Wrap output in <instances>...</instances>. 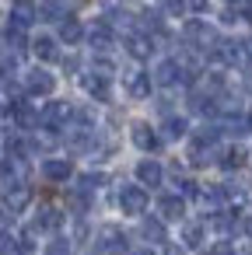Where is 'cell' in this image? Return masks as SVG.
I'll list each match as a JSON object with an SVG mask.
<instances>
[{
  "instance_id": "cell-1",
  "label": "cell",
  "mask_w": 252,
  "mask_h": 255,
  "mask_svg": "<svg viewBox=\"0 0 252 255\" xmlns=\"http://www.w3.org/2000/svg\"><path fill=\"white\" fill-rule=\"evenodd\" d=\"M193 74L179 63V60H165V63H158V70H154V81L161 84V88H175V84H186Z\"/></svg>"
},
{
  "instance_id": "cell-2",
  "label": "cell",
  "mask_w": 252,
  "mask_h": 255,
  "mask_svg": "<svg viewBox=\"0 0 252 255\" xmlns=\"http://www.w3.org/2000/svg\"><path fill=\"white\" fill-rule=\"evenodd\" d=\"M70 119H74V109L67 102H53L39 112V126H46V129H63Z\"/></svg>"
},
{
  "instance_id": "cell-3",
  "label": "cell",
  "mask_w": 252,
  "mask_h": 255,
  "mask_svg": "<svg viewBox=\"0 0 252 255\" xmlns=\"http://www.w3.org/2000/svg\"><path fill=\"white\" fill-rule=\"evenodd\" d=\"M186 39H189V46L193 49H217V32L210 28V25H203V21H189L186 25Z\"/></svg>"
},
{
  "instance_id": "cell-4",
  "label": "cell",
  "mask_w": 252,
  "mask_h": 255,
  "mask_svg": "<svg viewBox=\"0 0 252 255\" xmlns=\"http://www.w3.org/2000/svg\"><path fill=\"white\" fill-rule=\"evenodd\" d=\"M119 210L130 213V217H140V213L147 210V189H140V185H123V192H119Z\"/></svg>"
},
{
  "instance_id": "cell-5",
  "label": "cell",
  "mask_w": 252,
  "mask_h": 255,
  "mask_svg": "<svg viewBox=\"0 0 252 255\" xmlns=\"http://www.w3.org/2000/svg\"><path fill=\"white\" fill-rule=\"evenodd\" d=\"M35 18H39L35 0H14V4H11V28L25 32L28 25H35Z\"/></svg>"
},
{
  "instance_id": "cell-6",
  "label": "cell",
  "mask_w": 252,
  "mask_h": 255,
  "mask_svg": "<svg viewBox=\"0 0 252 255\" xmlns=\"http://www.w3.org/2000/svg\"><path fill=\"white\" fill-rule=\"evenodd\" d=\"M98 248H102L105 255H123V252H126V234H123L119 227H102V231H98Z\"/></svg>"
},
{
  "instance_id": "cell-7",
  "label": "cell",
  "mask_w": 252,
  "mask_h": 255,
  "mask_svg": "<svg viewBox=\"0 0 252 255\" xmlns=\"http://www.w3.org/2000/svg\"><path fill=\"white\" fill-rule=\"evenodd\" d=\"M84 91H88L95 102H109V98H112L109 74H98V70H95V74H88V77H84Z\"/></svg>"
},
{
  "instance_id": "cell-8",
  "label": "cell",
  "mask_w": 252,
  "mask_h": 255,
  "mask_svg": "<svg viewBox=\"0 0 252 255\" xmlns=\"http://www.w3.org/2000/svg\"><path fill=\"white\" fill-rule=\"evenodd\" d=\"M28 203H32V189H28L25 182H21V185H11V189L4 192V210H7V213H21Z\"/></svg>"
},
{
  "instance_id": "cell-9",
  "label": "cell",
  "mask_w": 252,
  "mask_h": 255,
  "mask_svg": "<svg viewBox=\"0 0 252 255\" xmlns=\"http://www.w3.org/2000/svg\"><path fill=\"white\" fill-rule=\"evenodd\" d=\"M88 42H91V49H95L98 56H105V53L112 49V42H116V39H112V28H109L105 21H98V25L88 32Z\"/></svg>"
},
{
  "instance_id": "cell-10",
  "label": "cell",
  "mask_w": 252,
  "mask_h": 255,
  "mask_svg": "<svg viewBox=\"0 0 252 255\" xmlns=\"http://www.w3.org/2000/svg\"><path fill=\"white\" fill-rule=\"evenodd\" d=\"M25 88H28V95H53L56 81H53V74H46V70H28Z\"/></svg>"
},
{
  "instance_id": "cell-11",
  "label": "cell",
  "mask_w": 252,
  "mask_h": 255,
  "mask_svg": "<svg viewBox=\"0 0 252 255\" xmlns=\"http://www.w3.org/2000/svg\"><path fill=\"white\" fill-rule=\"evenodd\" d=\"M11 116H14V123H18L21 129H35V126H39V109H35L32 102H14V105H11Z\"/></svg>"
},
{
  "instance_id": "cell-12",
  "label": "cell",
  "mask_w": 252,
  "mask_h": 255,
  "mask_svg": "<svg viewBox=\"0 0 252 255\" xmlns=\"http://www.w3.org/2000/svg\"><path fill=\"white\" fill-rule=\"evenodd\" d=\"M42 175H46L49 182H67V178L74 175V164L63 161V157H49V161L42 164Z\"/></svg>"
},
{
  "instance_id": "cell-13",
  "label": "cell",
  "mask_w": 252,
  "mask_h": 255,
  "mask_svg": "<svg viewBox=\"0 0 252 255\" xmlns=\"http://www.w3.org/2000/svg\"><path fill=\"white\" fill-rule=\"evenodd\" d=\"M158 210H161V220H182L186 217V199L182 196H161Z\"/></svg>"
},
{
  "instance_id": "cell-14",
  "label": "cell",
  "mask_w": 252,
  "mask_h": 255,
  "mask_svg": "<svg viewBox=\"0 0 252 255\" xmlns=\"http://www.w3.org/2000/svg\"><path fill=\"white\" fill-rule=\"evenodd\" d=\"M130 133H133V143H137L140 150H158V143H161V140H158V133H154L147 123H133V129H130Z\"/></svg>"
},
{
  "instance_id": "cell-15",
  "label": "cell",
  "mask_w": 252,
  "mask_h": 255,
  "mask_svg": "<svg viewBox=\"0 0 252 255\" xmlns=\"http://www.w3.org/2000/svg\"><path fill=\"white\" fill-rule=\"evenodd\" d=\"M137 178H140V189H144V185H151V189H154V185H161L165 171H161V164H158V161H140V164H137Z\"/></svg>"
},
{
  "instance_id": "cell-16",
  "label": "cell",
  "mask_w": 252,
  "mask_h": 255,
  "mask_svg": "<svg viewBox=\"0 0 252 255\" xmlns=\"http://www.w3.org/2000/svg\"><path fill=\"white\" fill-rule=\"evenodd\" d=\"M60 224H63V213H60L56 206H42V210L35 213V224H32V227H35V231H56Z\"/></svg>"
},
{
  "instance_id": "cell-17",
  "label": "cell",
  "mask_w": 252,
  "mask_h": 255,
  "mask_svg": "<svg viewBox=\"0 0 252 255\" xmlns=\"http://www.w3.org/2000/svg\"><path fill=\"white\" fill-rule=\"evenodd\" d=\"M32 53L42 60V63H53V60H60V49H56V39H49V35H39L35 42H32Z\"/></svg>"
},
{
  "instance_id": "cell-18",
  "label": "cell",
  "mask_w": 252,
  "mask_h": 255,
  "mask_svg": "<svg viewBox=\"0 0 252 255\" xmlns=\"http://www.w3.org/2000/svg\"><path fill=\"white\" fill-rule=\"evenodd\" d=\"M151 49H154V46H151L147 35H130V39H126V53H130L133 60H147Z\"/></svg>"
},
{
  "instance_id": "cell-19",
  "label": "cell",
  "mask_w": 252,
  "mask_h": 255,
  "mask_svg": "<svg viewBox=\"0 0 252 255\" xmlns=\"http://www.w3.org/2000/svg\"><path fill=\"white\" fill-rule=\"evenodd\" d=\"M81 35H84V28H81V21H77V18H63V21H60V39H63L67 46L81 42Z\"/></svg>"
},
{
  "instance_id": "cell-20",
  "label": "cell",
  "mask_w": 252,
  "mask_h": 255,
  "mask_svg": "<svg viewBox=\"0 0 252 255\" xmlns=\"http://www.w3.org/2000/svg\"><path fill=\"white\" fill-rule=\"evenodd\" d=\"M126 88H130L133 98H151V74H133L126 81Z\"/></svg>"
},
{
  "instance_id": "cell-21",
  "label": "cell",
  "mask_w": 252,
  "mask_h": 255,
  "mask_svg": "<svg viewBox=\"0 0 252 255\" xmlns=\"http://www.w3.org/2000/svg\"><path fill=\"white\" fill-rule=\"evenodd\" d=\"M217 133H228V136H242V133H249V123H245V116H224V123L217 126Z\"/></svg>"
},
{
  "instance_id": "cell-22",
  "label": "cell",
  "mask_w": 252,
  "mask_h": 255,
  "mask_svg": "<svg viewBox=\"0 0 252 255\" xmlns=\"http://www.w3.org/2000/svg\"><path fill=\"white\" fill-rule=\"evenodd\" d=\"M196 199H200L203 206H210V210H221V206H224V189L207 185V189H200V192H196Z\"/></svg>"
},
{
  "instance_id": "cell-23",
  "label": "cell",
  "mask_w": 252,
  "mask_h": 255,
  "mask_svg": "<svg viewBox=\"0 0 252 255\" xmlns=\"http://www.w3.org/2000/svg\"><path fill=\"white\" fill-rule=\"evenodd\" d=\"M189 133V123L182 119V116H168L165 119V140H179V136H186Z\"/></svg>"
},
{
  "instance_id": "cell-24",
  "label": "cell",
  "mask_w": 252,
  "mask_h": 255,
  "mask_svg": "<svg viewBox=\"0 0 252 255\" xmlns=\"http://www.w3.org/2000/svg\"><path fill=\"white\" fill-rule=\"evenodd\" d=\"M140 234H144V238H147L151 245H161V241L168 238V234H165V224H161V220H144V224H140Z\"/></svg>"
},
{
  "instance_id": "cell-25",
  "label": "cell",
  "mask_w": 252,
  "mask_h": 255,
  "mask_svg": "<svg viewBox=\"0 0 252 255\" xmlns=\"http://www.w3.org/2000/svg\"><path fill=\"white\" fill-rule=\"evenodd\" d=\"M39 18H46V21H63V18H70V14H67V7L60 4V0H46V4L39 7Z\"/></svg>"
},
{
  "instance_id": "cell-26",
  "label": "cell",
  "mask_w": 252,
  "mask_h": 255,
  "mask_svg": "<svg viewBox=\"0 0 252 255\" xmlns=\"http://www.w3.org/2000/svg\"><path fill=\"white\" fill-rule=\"evenodd\" d=\"M203 234H207V227H203V224H186V231H182L186 248H200V245H203Z\"/></svg>"
},
{
  "instance_id": "cell-27",
  "label": "cell",
  "mask_w": 252,
  "mask_h": 255,
  "mask_svg": "<svg viewBox=\"0 0 252 255\" xmlns=\"http://www.w3.org/2000/svg\"><path fill=\"white\" fill-rule=\"evenodd\" d=\"M109 182V175L105 171H88V175H81V192H91V189H102Z\"/></svg>"
},
{
  "instance_id": "cell-28",
  "label": "cell",
  "mask_w": 252,
  "mask_h": 255,
  "mask_svg": "<svg viewBox=\"0 0 252 255\" xmlns=\"http://www.w3.org/2000/svg\"><path fill=\"white\" fill-rule=\"evenodd\" d=\"M0 255H25V252H21L18 238H11V234H0Z\"/></svg>"
},
{
  "instance_id": "cell-29",
  "label": "cell",
  "mask_w": 252,
  "mask_h": 255,
  "mask_svg": "<svg viewBox=\"0 0 252 255\" xmlns=\"http://www.w3.org/2000/svg\"><path fill=\"white\" fill-rule=\"evenodd\" d=\"M242 164H245V150H242V147H231V150L224 154V168L235 171V168H242Z\"/></svg>"
},
{
  "instance_id": "cell-30",
  "label": "cell",
  "mask_w": 252,
  "mask_h": 255,
  "mask_svg": "<svg viewBox=\"0 0 252 255\" xmlns=\"http://www.w3.org/2000/svg\"><path fill=\"white\" fill-rule=\"evenodd\" d=\"M158 7H161L165 14H172V18H179V14L186 11V0H158Z\"/></svg>"
},
{
  "instance_id": "cell-31",
  "label": "cell",
  "mask_w": 252,
  "mask_h": 255,
  "mask_svg": "<svg viewBox=\"0 0 252 255\" xmlns=\"http://www.w3.org/2000/svg\"><path fill=\"white\" fill-rule=\"evenodd\" d=\"M46 255H70V241H53L46 248Z\"/></svg>"
},
{
  "instance_id": "cell-32",
  "label": "cell",
  "mask_w": 252,
  "mask_h": 255,
  "mask_svg": "<svg viewBox=\"0 0 252 255\" xmlns=\"http://www.w3.org/2000/svg\"><path fill=\"white\" fill-rule=\"evenodd\" d=\"M207 255H231V245H228V241H221V245H214Z\"/></svg>"
},
{
  "instance_id": "cell-33",
  "label": "cell",
  "mask_w": 252,
  "mask_h": 255,
  "mask_svg": "<svg viewBox=\"0 0 252 255\" xmlns=\"http://www.w3.org/2000/svg\"><path fill=\"white\" fill-rule=\"evenodd\" d=\"M7 224H11V213H7L4 206H0V234H4V231H7Z\"/></svg>"
},
{
  "instance_id": "cell-34",
  "label": "cell",
  "mask_w": 252,
  "mask_h": 255,
  "mask_svg": "<svg viewBox=\"0 0 252 255\" xmlns=\"http://www.w3.org/2000/svg\"><path fill=\"white\" fill-rule=\"evenodd\" d=\"M231 255H252V245H235Z\"/></svg>"
},
{
  "instance_id": "cell-35",
  "label": "cell",
  "mask_w": 252,
  "mask_h": 255,
  "mask_svg": "<svg viewBox=\"0 0 252 255\" xmlns=\"http://www.w3.org/2000/svg\"><path fill=\"white\" fill-rule=\"evenodd\" d=\"M186 7H193V11H203V7H207V0H186Z\"/></svg>"
},
{
  "instance_id": "cell-36",
  "label": "cell",
  "mask_w": 252,
  "mask_h": 255,
  "mask_svg": "<svg viewBox=\"0 0 252 255\" xmlns=\"http://www.w3.org/2000/svg\"><path fill=\"white\" fill-rule=\"evenodd\" d=\"M242 231H245V234H249V238H252V213H249V217H245V220H242Z\"/></svg>"
},
{
  "instance_id": "cell-37",
  "label": "cell",
  "mask_w": 252,
  "mask_h": 255,
  "mask_svg": "<svg viewBox=\"0 0 252 255\" xmlns=\"http://www.w3.org/2000/svg\"><path fill=\"white\" fill-rule=\"evenodd\" d=\"M242 14H245V21H252V0L245 4V11H242Z\"/></svg>"
},
{
  "instance_id": "cell-38",
  "label": "cell",
  "mask_w": 252,
  "mask_h": 255,
  "mask_svg": "<svg viewBox=\"0 0 252 255\" xmlns=\"http://www.w3.org/2000/svg\"><path fill=\"white\" fill-rule=\"evenodd\" d=\"M130 255H154L151 248H137V252H130Z\"/></svg>"
},
{
  "instance_id": "cell-39",
  "label": "cell",
  "mask_w": 252,
  "mask_h": 255,
  "mask_svg": "<svg viewBox=\"0 0 252 255\" xmlns=\"http://www.w3.org/2000/svg\"><path fill=\"white\" fill-rule=\"evenodd\" d=\"M249 91H252V70H249Z\"/></svg>"
},
{
  "instance_id": "cell-40",
  "label": "cell",
  "mask_w": 252,
  "mask_h": 255,
  "mask_svg": "<svg viewBox=\"0 0 252 255\" xmlns=\"http://www.w3.org/2000/svg\"><path fill=\"white\" fill-rule=\"evenodd\" d=\"M245 123H249V129H252V116H249V119H245Z\"/></svg>"
}]
</instances>
